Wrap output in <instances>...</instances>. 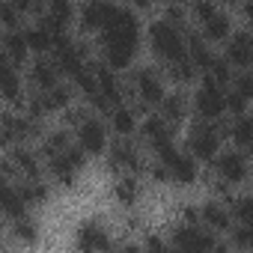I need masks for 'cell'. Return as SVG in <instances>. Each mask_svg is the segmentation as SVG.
I'll return each instance as SVG.
<instances>
[{
    "label": "cell",
    "instance_id": "cell-1",
    "mask_svg": "<svg viewBox=\"0 0 253 253\" xmlns=\"http://www.w3.org/2000/svg\"><path fill=\"white\" fill-rule=\"evenodd\" d=\"M137 48V18L131 9L116 6L110 24L104 27V54L113 69H125Z\"/></svg>",
    "mask_w": 253,
    "mask_h": 253
},
{
    "label": "cell",
    "instance_id": "cell-2",
    "mask_svg": "<svg viewBox=\"0 0 253 253\" xmlns=\"http://www.w3.org/2000/svg\"><path fill=\"white\" fill-rule=\"evenodd\" d=\"M149 42H152L155 54H158L161 60H167L170 66L188 57V51H185V39L179 36L176 24H170V21H155V24L149 27Z\"/></svg>",
    "mask_w": 253,
    "mask_h": 253
},
{
    "label": "cell",
    "instance_id": "cell-3",
    "mask_svg": "<svg viewBox=\"0 0 253 253\" xmlns=\"http://www.w3.org/2000/svg\"><path fill=\"white\" fill-rule=\"evenodd\" d=\"M194 107H197V113H200L203 119H217V116L226 110V95L220 92V84H214L209 75H206V81H203V89L197 92Z\"/></svg>",
    "mask_w": 253,
    "mask_h": 253
},
{
    "label": "cell",
    "instance_id": "cell-4",
    "mask_svg": "<svg viewBox=\"0 0 253 253\" xmlns=\"http://www.w3.org/2000/svg\"><path fill=\"white\" fill-rule=\"evenodd\" d=\"M188 149L200 161L214 158V152H217V131L211 128L209 122H197L191 128V134H188Z\"/></svg>",
    "mask_w": 253,
    "mask_h": 253
},
{
    "label": "cell",
    "instance_id": "cell-5",
    "mask_svg": "<svg viewBox=\"0 0 253 253\" xmlns=\"http://www.w3.org/2000/svg\"><path fill=\"white\" fill-rule=\"evenodd\" d=\"M173 241H176V250L179 253H209V250L217 247L211 235H206V232H200L194 226H179L173 232Z\"/></svg>",
    "mask_w": 253,
    "mask_h": 253
},
{
    "label": "cell",
    "instance_id": "cell-6",
    "mask_svg": "<svg viewBox=\"0 0 253 253\" xmlns=\"http://www.w3.org/2000/svg\"><path fill=\"white\" fill-rule=\"evenodd\" d=\"M84 149H66L60 152L57 158H51V176L60 182V185H72L78 179V170L84 164Z\"/></svg>",
    "mask_w": 253,
    "mask_h": 253
},
{
    "label": "cell",
    "instance_id": "cell-7",
    "mask_svg": "<svg viewBox=\"0 0 253 253\" xmlns=\"http://www.w3.org/2000/svg\"><path fill=\"white\" fill-rule=\"evenodd\" d=\"M54 63H57V69H63L66 75H72V78H78L86 66H84V48H78V45H72L69 39H60L57 45H54Z\"/></svg>",
    "mask_w": 253,
    "mask_h": 253
},
{
    "label": "cell",
    "instance_id": "cell-8",
    "mask_svg": "<svg viewBox=\"0 0 253 253\" xmlns=\"http://www.w3.org/2000/svg\"><path fill=\"white\" fill-rule=\"evenodd\" d=\"M78 143H81V149H84V152H89V155L101 152V149H104V143H107L104 125H101L98 119H84V122L78 125Z\"/></svg>",
    "mask_w": 253,
    "mask_h": 253
},
{
    "label": "cell",
    "instance_id": "cell-9",
    "mask_svg": "<svg viewBox=\"0 0 253 253\" xmlns=\"http://www.w3.org/2000/svg\"><path fill=\"white\" fill-rule=\"evenodd\" d=\"M78 250L81 253H95V250H104L107 247V232L98 226V223H84L78 229V238H75Z\"/></svg>",
    "mask_w": 253,
    "mask_h": 253
},
{
    "label": "cell",
    "instance_id": "cell-10",
    "mask_svg": "<svg viewBox=\"0 0 253 253\" xmlns=\"http://www.w3.org/2000/svg\"><path fill=\"white\" fill-rule=\"evenodd\" d=\"M113 12H116V6H110V3H86L81 9V21L86 30H104L110 24Z\"/></svg>",
    "mask_w": 253,
    "mask_h": 253
},
{
    "label": "cell",
    "instance_id": "cell-11",
    "mask_svg": "<svg viewBox=\"0 0 253 253\" xmlns=\"http://www.w3.org/2000/svg\"><path fill=\"white\" fill-rule=\"evenodd\" d=\"M137 92H140V101H146V104L164 101V86H161V81H158V75L152 69L137 72Z\"/></svg>",
    "mask_w": 253,
    "mask_h": 253
},
{
    "label": "cell",
    "instance_id": "cell-12",
    "mask_svg": "<svg viewBox=\"0 0 253 253\" xmlns=\"http://www.w3.org/2000/svg\"><path fill=\"white\" fill-rule=\"evenodd\" d=\"M214 167H217V173H220L226 182H238V179H244V173H247V164H244V158H241L238 152H223Z\"/></svg>",
    "mask_w": 253,
    "mask_h": 253
},
{
    "label": "cell",
    "instance_id": "cell-13",
    "mask_svg": "<svg viewBox=\"0 0 253 253\" xmlns=\"http://www.w3.org/2000/svg\"><path fill=\"white\" fill-rule=\"evenodd\" d=\"M167 173H170V179H173V182H179V185L194 182V176H197L194 158H191V155H179V152H176V155L167 161Z\"/></svg>",
    "mask_w": 253,
    "mask_h": 253
},
{
    "label": "cell",
    "instance_id": "cell-14",
    "mask_svg": "<svg viewBox=\"0 0 253 253\" xmlns=\"http://www.w3.org/2000/svg\"><path fill=\"white\" fill-rule=\"evenodd\" d=\"M226 54H229L232 63H238V66H250V63H253V36H250V33H238V36H232Z\"/></svg>",
    "mask_w": 253,
    "mask_h": 253
},
{
    "label": "cell",
    "instance_id": "cell-15",
    "mask_svg": "<svg viewBox=\"0 0 253 253\" xmlns=\"http://www.w3.org/2000/svg\"><path fill=\"white\" fill-rule=\"evenodd\" d=\"M27 51H30V48H27V36H24L21 30H6V33H3V57H6L9 63H21Z\"/></svg>",
    "mask_w": 253,
    "mask_h": 253
},
{
    "label": "cell",
    "instance_id": "cell-16",
    "mask_svg": "<svg viewBox=\"0 0 253 253\" xmlns=\"http://www.w3.org/2000/svg\"><path fill=\"white\" fill-rule=\"evenodd\" d=\"M30 81H33L36 86H42V92H45V89H54V84H57V63H51V60H36L33 69H30Z\"/></svg>",
    "mask_w": 253,
    "mask_h": 253
},
{
    "label": "cell",
    "instance_id": "cell-17",
    "mask_svg": "<svg viewBox=\"0 0 253 253\" xmlns=\"http://www.w3.org/2000/svg\"><path fill=\"white\" fill-rule=\"evenodd\" d=\"M24 209H27V200L21 197V188L3 185V211L12 220H24Z\"/></svg>",
    "mask_w": 253,
    "mask_h": 253
},
{
    "label": "cell",
    "instance_id": "cell-18",
    "mask_svg": "<svg viewBox=\"0 0 253 253\" xmlns=\"http://www.w3.org/2000/svg\"><path fill=\"white\" fill-rule=\"evenodd\" d=\"M0 92L3 98H18V72H15V63H9L6 57L0 60Z\"/></svg>",
    "mask_w": 253,
    "mask_h": 253
},
{
    "label": "cell",
    "instance_id": "cell-19",
    "mask_svg": "<svg viewBox=\"0 0 253 253\" xmlns=\"http://www.w3.org/2000/svg\"><path fill=\"white\" fill-rule=\"evenodd\" d=\"M110 161L113 164H119V167H137V152H134V146L131 143H125V140H119V143H113V152H110Z\"/></svg>",
    "mask_w": 253,
    "mask_h": 253
},
{
    "label": "cell",
    "instance_id": "cell-20",
    "mask_svg": "<svg viewBox=\"0 0 253 253\" xmlns=\"http://www.w3.org/2000/svg\"><path fill=\"white\" fill-rule=\"evenodd\" d=\"M24 36H27V48H30V51H48V48H54V36H51L42 24L24 30Z\"/></svg>",
    "mask_w": 253,
    "mask_h": 253
},
{
    "label": "cell",
    "instance_id": "cell-21",
    "mask_svg": "<svg viewBox=\"0 0 253 253\" xmlns=\"http://www.w3.org/2000/svg\"><path fill=\"white\" fill-rule=\"evenodd\" d=\"M12 161L18 164V170L27 176V179H36L39 176V164H36V155L33 152H27V149H12Z\"/></svg>",
    "mask_w": 253,
    "mask_h": 253
},
{
    "label": "cell",
    "instance_id": "cell-22",
    "mask_svg": "<svg viewBox=\"0 0 253 253\" xmlns=\"http://www.w3.org/2000/svg\"><path fill=\"white\" fill-rule=\"evenodd\" d=\"M185 107H188V101H185V95L182 92H176V95H167V101H164V119L173 125V122H179L182 116H185Z\"/></svg>",
    "mask_w": 253,
    "mask_h": 253
},
{
    "label": "cell",
    "instance_id": "cell-23",
    "mask_svg": "<svg viewBox=\"0 0 253 253\" xmlns=\"http://www.w3.org/2000/svg\"><path fill=\"white\" fill-rule=\"evenodd\" d=\"M143 134H146L152 143L161 140V137H170V122H167L164 116H149L146 125H143Z\"/></svg>",
    "mask_w": 253,
    "mask_h": 253
},
{
    "label": "cell",
    "instance_id": "cell-24",
    "mask_svg": "<svg viewBox=\"0 0 253 253\" xmlns=\"http://www.w3.org/2000/svg\"><path fill=\"white\" fill-rule=\"evenodd\" d=\"M203 220H206L209 226H214V229H226V226H229V214H226L223 206H217V203H209V206L203 209Z\"/></svg>",
    "mask_w": 253,
    "mask_h": 253
},
{
    "label": "cell",
    "instance_id": "cell-25",
    "mask_svg": "<svg viewBox=\"0 0 253 253\" xmlns=\"http://www.w3.org/2000/svg\"><path fill=\"white\" fill-rule=\"evenodd\" d=\"M232 137H235V143H238V146L253 149V119H250V116H244V119H238V122H235Z\"/></svg>",
    "mask_w": 253,
    "mask_h": 253
},
{
    "label": "cell",
    "instance_id": "cell-26",
    "mask_svg": "<svg viewBox=\"0 0 253 253\" xmlns=\"http://www.w3.org/2000/svg\"><path fill=\"white\" fill-rule=\"evenodd\" d=\"M113 197H116L119 203H125V206H131V203L137 200V182H134V179H119V182L113 185Z\"/></svg>",
    "mask_w": 253,
    "mask_h": 253
},
{
    "label": "cell",
    "instance_id": "cell-27",
    "mask_svg": "<svg viewBox=\"0 0 253 253\" xmlns=\"http://www.w3.org/2000/svg\"><path fill=\"white\" fill-rule=\"evenodd\" d=\"M39 98H42V107L45 110H54V107H63L69 101V89L66 86H54V89H45Z\"/></svg>",
    "mask_w": 253,
    "mask_h": 253
},
{
    "label": "cell",
    "instance_id": "cell-28",
    "mask_svg": "<svg viewBox=\"0 0 253 253\" xmlns=\"http://www.w3.org/2000/svg\"><path fill=\"white\" fill-rule=\"evenodd\" d=\"M113 128L119 131V134H128L131 128H134V116H131V110L128 107H113Z\"/></svg>",
    "mask_w": 253,
    "mask_h": 253
},
{
    "label": "cell",
    "instance_id": "cell-29",
    "mask_svg": "<svg viewBox=\"0 0 253 253\" xmlns=\"http://www.w3.org/2000/svg\"><path fill=\"white\" fill-rule=\"evenodd\" d=\"M21 197H24L27 203H42V200L48 197V191H45V185H42V182L30 179V182H24V185H21Z\"/></svg>",
    "mask_w": 253,
    "mask_h": 253
},
{
    "label": "cell",
    "instance_id": "cell-30",
    "mask_svg": "<svg viewBox=\"0 0 253 253\" xmlns=\"http://www.w3.org/2000/svg\"><path fill=\"white\" fill-rule=\"evenodd\" d=\"M12 235H15L18 241H24V244H33L39 232H36V226L24 217V220H15V223H12Z\"/></svg>",
    "mask_w": 253,
    "mask_h": 253
},
{
    "label": "cell",
    "instance_id": "cell-31",
    "mask_svg": "<svg viewBox=\"0 0 253 253\" xmlns=\"http://www.w3.org/2000/svg\"><path fill=\"white\" fill-rule=\"evenodd\" d=\"M194 72H197V66H194V60H191V57H185V60H179V63H173V66H170V75H173L176 81H191V78H194Z\"/></svg>",
    "mask_w": 253,
    "mask_h": 253
},
{
    "label": "cell",
    "instance_id": "cell-32",
    "mask_svg": "<svg viewBox=\"0 0 253 253\" xmlns=\"http://www.w3.org/2000/svg\"><path fill=\"white\" fill-rule=\"evenodd\" d=\"M226 27H229V21H226L223 12H217V15H211V18L206 21V33H209L211 39H220V36L226 33Z\"/></svg>",
    "mask_w": 253,
    "mask_h": 253
},
{
    "label": "cell",
    "instance_id": "cell-33",
    "mask_svg": "<svg viewBox=\"0 0 253 253\" xmlns=\"http://www.w3.org/2000/svg\"><path fill=\"white\" fill-rule=\"evenodd\" d=\"M232 211H235V217L244 226H253V200H235L232 203Z\"/></svg>",
    "mask_w": 253,
    "mask_h": 253
},
{
    "label": "cell",
    "instance_id": "cell-34",
    "mask_svg": "<svg viewBox=\"0 0 253 253\" xmlns=\"http://www.w3.org/2000/svg\"><path fill=\"white\" fill-rule=\"evenodd\" d=\"M209 78H211L214 84H223V81H229V63L214 57V63L209 66Z\"/></svg>",
    "mask_w": 253,
    "mask_h": 253
},
{
    "label": "cell",
    "instance_id": "cell-35",
    "mask_svg": "<svg viewBox=\"0 0 253 253\" xmlns=\"http://www.w3.org/2000/svg\"><path fill=\"white\" fill-rule=\"evenodd\" d=\"M48 15L66 24V21L72 18V6H69V3H63V0H54V3H48Z\"/></svg>",
    "mask_w": 253,
    "mask_h": 253
},
{
    "label": "cell",
    "instance_id": "cell-36",
    "mask_svg": "<svg viewBox=\"0 0 253 253\" xmlns=\"http://www.w3.org/2000/svg\"><path fill=\"white\" fill-rule=\"evenodd\" d=\"M0 21L9 24V27H15V21H18V6L9 3V0H0Z\"/></svg>",
    "mask_w": 253,
    "mask_h": 253
},
{
    "label": "cell",
    "instance_id": "cell-37",
    "mask_svg": "<svg viewBox=\"0 0 253 253\" xmlns=\"http://www.w3.org/2000/svg\"><path fill=\"white\" fill-rule=\"evenodd\" d=\"M235 92L247 101V98H253V75H238L235 78Z\"/></svg>",
    "mask_w": 253,
    "mask_h": 253
},
{
    "label": "cell",
    "instance_id": "cell-38",
    "mask_svg": "<svg viewBox=\"0 0 253 253\" xmlns=\"http://www.w3.org/2000/svg\"><path fill=\"white\" fill-rule=\"evenodd\" d=\"M235 244L253 250V226H241V229H235Z\"/></svg>",
    "mask_w": 253,
    "mask_h": 253
},
{
    "label": "cell",
    "instance_id": "cell-39",
    "mask_svg": "<svg viewBox=\"0 0 253 253\" xmlns=\"http://www.w3.org/2000/svg\"><path fill=\"white\" fill-rule=\"evenodd\" d=\"M146 253H170V250H167V244L158 235H149L146 238Z\"/></svg>",
    "mask_w": 253,
    "mask_h": 253
},
{
    "label": "cell",
    "instance_id": "cell-40",
    "mask_svg": "<svg viewBox=\"0 0 253 253\" xmlns=\"http://www.w3.org/2000/svg\"><path fill=\"white\" fill-rule=\"evenodd\" d=\"M194 12H197V18H203V24H206L211 15H217V9H214L211 3H197V6H194Z\"/></svg>",
    "mask_w": 253,
    "mask_h": 253
},
{
    "label": "cell",
    "instance_id": "cell-41",
    "mask_svg": "<svg viewBox=\"0 0 253 253\" xmlns=\"http://www.w3.org/2000/svg\"><path fill=\"white\" fill-rule=\"evenodd\" d=\"M226 107H229V110H235V113H241V110H244V98L232 89V92L226 95Z\"/></svg>",
    "mask_w": 253,
    "mask_h": 253
},
{
    "label": "cell",
    "instance_id": "cell-42",
    "mask_svg": "<svg viewBox=\"0 0 253 253\" xmlns=\"http://www.w3.org/2000/svg\"><path fill=\"white\" fill-rule=\"evenodd\" d=\"M182 18H185V9H182V6H170V9H167V21H170V24H176V21H182Z\"/></svg>",
    "mask_w": 253,
    "mask_h": 253
},
{
    "label": "cell",
    "instance_id": "cell-43",
    "mask_svg": "<svg viewBox=\"0 0 253 253\" xmlns=\"http://www.w3.org/2000/svg\"><path fill=\"white\" fill-rule=\"evenodd\" d=\"M182 214H185V220H188V226H194V223L200 220V211H197V209H182Z\"/></svg>",
    "mask_w": 253,
    "mask_h": 253
},
{
    "label": "cell",
    "instance_id": "cell-44",
    "mask_svg": "<svg viewBox=\"0 0 253 253\" xmlns=\"http://www.w3.org/2000/svg\"><path fill=\"white\" fill-rule=\"evenodd\" d=\"M244 15H250V18H253V3H244Z\"/></svg>",
    "mask_w": 253,
    "mask_h": 253
},
{
    "label": "cell",
    "instance_id": "cell-45",
    "mask_svg": "<svg viewBox=\"0 0 253 253\" xmlns=\"http://www.w3.org/2000/svg\"><path fill=\"white\" fill-rule=\"evenodd\" d=\"M119 253H122V250H119Z\"/></svg>",
    "mask_w": 253,
    "mask_h": 253
}]
</instances>
